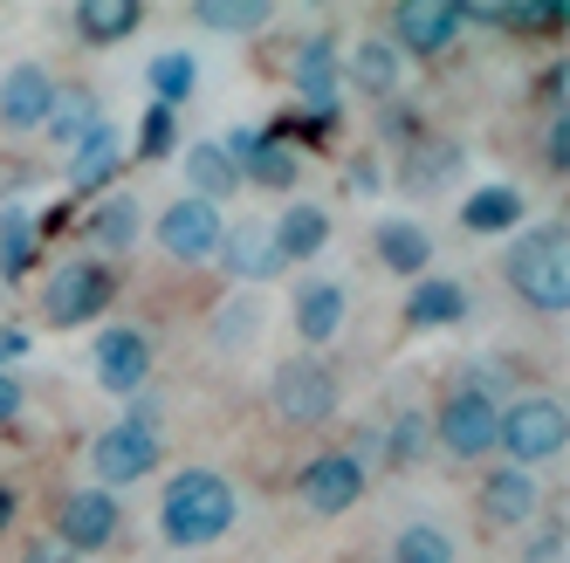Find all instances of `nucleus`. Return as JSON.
<instances>
[{"label":"nucleus","mask_w":570,"mask_h":563,"mask_svg":"<svg viewBox=\"0 0 570 563\" xmlns=\"http://www.w3.org/2000/svg\"><path fill=\"white\" fill-rule=\"evenodd\" d=\"M234 515H240L234 481L214 474V467H186V474H173L166 502H158V530H166V543H179V550H207V543H220L234 530Z\"/></svg>","instance_id":"f257e3e1"},{"label":"nucleus","mask_w":570,"mask_h":563,"mask_svg":"<svg viewBox=\"0 0 570 563\" xmlns=\"http://www.w3.org/2000/svg\"><path fill=\"white\" fill-rule=\"evenodd\" d=\"M509 289L529 303V309H543L557 316L570 303V255H563V227H537V234H522L515 248H509Z\"/></svg>","instance_id":"f03ea898"},{"label":"nucleus","mask_w":570,"mask_h":563,"mask_svg":"<svg viewBox=\"0 0 570 563\" xmlns=\"http://www.w3.org/2000/svg\"><path fill=\"white\" fill-rule=\"evenodd\" d=\"M117 296V275L97 261V255H76L49 275V289H42V316H49V330H83L104 316V303Z\"/></svg>","instance_id":"7ed1b4c3"},{"label":"nucleus","mask_w":570,"mask_h":563,"mask_svg":"<svg viewBox=\"0 0 570 563\" xmlns=\"http://www.w3.org/2000/svg\"><path fill=\"white\" fill-rule=\"evenodd\" d=\"M563 398L550 392H529L515 406H502V426H495V447H509V467H537V461H557L563 454Z\"/></svg>","instance_id":"20e7f679"},{"label":"nucleus","mask_w":570,"mask_h":563,"mask_svg":"<svg viewBox=\"0 0 570 563\" xmlns=\"http://www.w3.org/2000/svg\"><path fill=\"white\" fill-rule=\"evenodd\" d=\"M433 426V439L446 454H461V461H481L488 447H495V426H502V406L488 398L481 385H461V392H446L440 398V413L426 419Z\"/></svg>","instance_id":"39448f33"},{"label":"nucleus","mask_w":570,"mask_h":563,"mask_svg":"<svg viewBox=\"0 0 570 563\" xmlns=\"http://www.w3.org/2000/svg\"><path fill=\"white\" fill-rule=\"evenodd\" d=\"M268 406L289 419V426H323L337 413V378L323 357H289V365H275L268 378Z\"/></svg>","instance_id":"423d86ee"},{"label":"nucleus","mask_w":570,"mask_h":563,"mask_svg":"<svg viewBox=\"0 0 570 563\" xmlns=\"http://www.w3.org/2000/svg\"><path fill=\"white\" fill-rule=\"evenodd\" d=\"M158 439L166 433H151V426H131V419H117L90 439V467H97V488H131V481H145L158 467Z\"/></svg>","instance_id":"0eeeda50"},{"label":"nucleus","mask_w":570,"mask_h":563,"mask_svg":"<svg viewBox=\"0 0 570 563\" xmlns=\"http://www.w3.org/2000/svg\"><path fill=\"white\" fill-rule=\"evenodd\" d=\"M296 495H303V508H309V515H344V508H357V502H364V461H357V454H344V447L303 461Z\"/></svg>","instance_id":"6e6552de"},{"label":"nucleus","mask_w":570,"mask_h":563,"mask_svg":"<svg viewBox=\"0 0 570 563\" xmlns=\"http://www.w3.org/2000/svg\"><path fill=\"white\" fill-rule=\"evenodd\" d=\"M220 234H227L220 207H207V199H193V192L158 214V248H166L173 261H214L220 255Z\"/></svg>","instance_id":"1a4fd4ad"},{"label":"nucleus","mask_w":570,"mask_h":563,"mask_svg":"<svg viewBox=\"0 0 570 563\" xmlns=\"http://www.w3.org/2000/svg\"><path fill=\"white\" fill-rule=\"evenodd\" d=\"M461 0H405V8H392V49H413V56H446L461 34Z\"/></svg>","instance_id":"9d476101"},{"label":"nucleus","mask_w":570,"mask_h":563,"mask_svg":"<svg viewBox=\"0 0 570 563\" xmlns=\"http://www.w3.org/2000/svg\"><path fill=\"white\" fill-rule=\"evenodd\" d=\"M117 522H125V508H117V495L104 488H76L56 515V543L69 556H83V550H110L117 543Z\"/></svg>","instance_id":"9b49d317"},{"label":"nucleus","mask_w":570,"mask_h":563,"mask_svg":"<svg viewBox=\"0 0 570 563\" xmlns=\"http://www.w3.org/2000/svg\"><path fill=\"white\" fill-rule=\"evenodd\" d=\"M90 365H97V385L104 392H145V378H151V337L138 324H110L97 337Z\"/></svg>","instance_id":"f8f14e48"},{"label":"nucleus","mask_w":570,"mask_h":563,"mask_svg":"<svg viewBox=\"0 0 570 563\" xmlns=\"http://www.w3.org/2000/svg\"><path fill=\"white\" fill-rule=\"evenodd\" d=\"M289 83L303 90L309 110H337V83H344V62H337V34H303L296 56H289Z\"/></svg>","instance_id":"ddd939ff"},{"label":"nucleus","mask_w":570,"mask_h":563,"mask_svg":"<svg viewBox=\"0 0 570 563\" xmlns=\"http://www.w3.org/2000/svg\"><path fill=\"white\" fill-rule=\"evenodd\" d=\"M56 103V76L42 62H21L0 76V125L8 131H42V117Z\"/></svg>","instance_id":"4468645a"},{"label":"nucleus","mask_w":570,"mask_h":563,"mask_svg":"<svg viewBox=\"0 0 570 563\" xmlns=\"http://www.w3.org/2000/svg\"><path fill=\"white\" fill-rule=\"evenodd\" d=\"M543 508V495H537V474H522V467H495L481 481V515L495 522V530H522L529 515Z\"/></svg>","instance_id":"2eb2a0df"},{"label":"nucleus","mask_w":570,"mask_h":563,"mask_svg":"<svg viewBox=\"0 0 570 563\" xmlns=\"http://www.w3.org/2000/svg\"><path fill=\"white\" fill-rule=\"evenodd\" d=\"M220 268H227L234 282H275L289 261L275 255V234H268V227H227V234H220Z\"/></svg>","instance_id":"dca6fc26"},{"label":"nucleus","mask_w":570,"mask_h":563,"mask_svg":"<svg viewBox=\"0 0 570 563\" xmlns=\"http://www.w3.org/2000/svg\"><path fill=\"white\" fill-rule=\"evenodd\" d=\"M268 234H275V255L282 261H309V255H323V240H331V214H323L316 199H289Z\"/></svg>","instance_id":"f3484780"},{"label":"nucleus","mask_w":570,"mask_h":563,"mask_svg":"<svg viewBox=\"0 0 570 563\" xmlns=\"http://www.w3.org/2000/svg\"><path fill=\"white\" fill-rule=\"evenodd\" d=\"M117 166H125V145H117V131H110V125H97L83 145L69 151V186L83 192V199H97V192L117 179Z\"/></svg>","instance_id":"a211bd4d"},{"label":"nucleus","mask_w":570,"mask_h":563,"mask_svg":"<svg viewBox=\"0 0 570 563\" xmlns=\"http://www.w3.org/2000/svg\"><path fill=\"white\" fill-rule=\"evenodd\" d=\"M104 125V110H97V97L90 90H76V83H56V103H49V117H42V131H49V145H62V151H76L90 131Z\"/></svg>","instance_id":"6ab92c4d"},{"label":"nucleus","mask_w":570,"mask_h":563,"mask_svg":"<svg viewBox=\"0 0 570 563\" xmlns=\"http://www.w3.org/2000/svg\"><path fill=\"white\" fill-rule=\"evenodd\" d=\"M344 330V289L337 282H303L296 289V337L316 350V344H331Z\"/></svg>","instance_id":"aec40b11"},{"label":"nucleus","mask_w":570,"mask_h":563,"mask_svg":"<svg viewBox=\"0 0 570 563\" xmlns=\"http://www.w3.org/2000/svg\"><path fill=\"white\" fill-rule=\"evenodd\" d=\"M461 172V145H446V138H413L405 145V166H399V186L405 192H433Z\"/></svg>","instance_id":"412c9836"},{"label":"nucleus","mask_w":570,"mask_h":563,"mask_svg":"<svg viewBox=\"0 0 570 563\" xmlns=\"http://www.w3.org/2000/svg\"><path fill=\"white\" fill-rule=\"evenodd\" d=\"M461 316H468V289L446 282V275L420 282V289L405 296V324H413V330H446V324H461Z\"/></svg>","instance_id":"4be33fe9"},{"label":"nucleus","mask_w":570,"mask_h":563,"mask_svg":"<svg viewBox=\"0 0 570 563\" xmlns=\"http://www.w3.org/2000/svg\"><path fill=\"white\" fill-rule=\"evenodd\" d=\"M351 83L372 97V103H385V97H399V49L392 42H379V34H364V42L351 49Z\"/></svg>","instance_id":"5701e85b"},{"label":"nucleus","mask_w":570,"mask_h":563,"mask_svg":"<svg viewBox=\"0 0 570 563\" xmlns=\"http://www.w3.org/2000/svg\"><path fill=\"white\" fill-rule=\"evenodd\" d=\"M379 261L392 275H426L433 268V234L420 220H385L379 227Z\"/></svg>","instance_id":"b1692460"},{"label":"nucleus","mask_w":570,"mask_h":563,"mask_svg":"<svg viewBox=\"0 0 570 563\" xmlns=\"http://www.w3.org/2000/svg\"><path fill=\"white\" fill-rule=\"evenodd\" d=\"M186 186H193V199H207V207H220V199L240 186V166H234V158L207 138V145H193L186 151Z\"/></svg>","instance_id":"393cba45"},{"label":"nucleus","mask_w":570,"mask_h":563,"mask_svg":"<svg viewBox=\"0 0 570 563\" xmlns=\"http://www.w3.org/2000/svg\"><path fill=\"white\" fill-rule=\"evenodd\" d=\"M461 227L468 234H509V227H522V192L515 186H481V192H468Z\"/></svg>","instance_id":"a878e982"},{"label":"nucleus","mask_w":570,"mask_h":563,"mask_svg":"<svg viewBox=\"0 0 570 563\" xmlns=\"http://www.w3.org/2000/svg\"><path fill=\"white\" fill-rule=\"evenodd\" d=\"M138 227H145V214H138V199H131V192L97 199V214H90V240H104V255L138 248Z\"/></svg>","instance_id":"bb28decb"},{"label":"nucleus","mask_w":570,"mask_h":563,"mask_svg":"<svg viewBox=\"0 0 570 563\" xmlns=\"http://www.w3.org/2000/svg\"><path fill=\"white\" fill-rule=\"evenodd\" d=\"M138 21H145L138 0H83V8H76L83 42H125V34H138Z\"/></svg>","instance_id":"cd10ccee"},{"label":"nucleus","mask_w":570,"mask_h":563,"mask_svg":"<svg viewBox=\"0 0 570 563\" xmlns=\"http://www.w3.org/2000/svg\"><path fill=\"white\" fill-rule=\"evenodd\" d=\"M296 172H303V158L282 145V138H255L248 166H240V179H255V186H268V192H289V186H296Z\"/></svg>","instance_id":"c85d7f7f"},{"label":"nucleus","mask_w":570,"mask_h":563,"mask_svg":"<svg viewBox=\"0 0 570 563\" xmlns=\"http://www.w3.org/2000/svg\"><path fill=\"white\" fill-rule=\"evenodd\" d=\"M35 240H42L35 214H21V207H8V214H0V275H8V282H21V275H28V261H35Z\"/></svg>","instance_id":"c756f323"},{"label":"nucleus","mask_w":570,"mask_h":563,"mask_svg":"<svg viewBox=\"0 0 570 563\" xmlns=\"http://www.w3.org/2000/svg\"><path fill=\"white\" fill-rule=\"evenodd\" d=\"M145 76H151V103H166V110H173V103H186V97H193L199 62H193L186 49H166V56H151V69H145Z\"/></svg>","instance_id":"7c9ffc66"},{"label":"nucleus","mask_w":570,"mask_h":563,"mask_svg":"<svg viewBox=\"0 0 570 563\" xmlns=\"http://www.w3.org/2000/svg\"><path fill=\"white\" fill-rule=\"evenodd\" d=\"M426 439H433V426H426V413H399L385 433H379V454L392 461V467H413L420 454H426Z\"/></svg>","instance_id":"2f4dec72"},{"label":"nucleus","mask_w":570,"mask_h":563,"mask_svg":"<svg viewBox=\"0 0 570 563\" xmlns=\"http://www.w3.org/2000/svg\"><path fill=\"white\" fill-rule=\"evenodd\" d=\"M193 21L199 28H220V34H248V28L268 21V0H199Z\"/></svg>","instance_id":"473e14b6"},{"label":"nucleus","mask_w":570,"mask_h":563,"mask_svg":"<svg viewBox=\"0 0 570 563\" xmlns=\"http://www.w3.org/2000/svg\"><path fill=\"white\" fill-rule=\"evenodd\" d=\"M468 21H495V28H515V34H537V28H563L570 8L550 0V8H461Z\"/></svg>","instance_id":"72a5a7b5"},{"label":"nucleus","mask_w":570,"mask_h":563,"mask_svg":"<svg viewBox=\"0 0 570 563\" xmlns=\"http://www.w3.org/2000/svg\"><path fill=\"white\" fill-rule=\"evenodd\" d=\"M392 563H454V536L433 530V522H413V530H399Z\"/></svg>","instance_id":"f704fd0d"},{"label":"nucleus","mask_w":570,"mask_h":563,"mask_svg":"<svg viewBox=\"0 0 570 563\" xmlns=\"http://www.w3.org/2000/svg\"><path fill=\"white\" fill-rule=\"evenodd\" d=\"M173 145H179L173 110H166V103H151V110H145V125H138V158H173Z\"/></svg>","instance_id":"c9c22d12"},{"label":"nucleus","mask_w":570,"mask_h":563,"mask_svg":"<svg viewBox=\"0 0 570 563\" xmlns=\"http://www.w3.org/2000/svg\"><path fill=\"white\" fill-rule=\"evenodd\" d=\"M543 158H550V172L570 166V117H550V131H543Z\"/></svg>","instance_id":"e433bc0d"},{"label":"nucleus","mask_w":570,"mask_h":563,"mask_svg":"<svg viewBox=\"0 0 570 563\" xmlns=\"http://www.w3.org/2000/svg\"><path fill=\"white\" fill-rule=\"evenodd\" d=\"M379 179H385V172H379V158H372V151H357V158H351V192H379Z\"/></svg>","instance_id":"4c0bfd02"},{"label":"nucleus","mask_w":570,"mask_h":563,"mask_svg":"<svg viewBox=\"0 0 570 563\" xmlns=\"http://www.w3.org/2000/svg\"><path fill=\"white\" fill-rule=\"evenodd\" d=\"M21 563H76V556H69V550H62L56 536H35V543L21 550Z\"/></svg>","instance_id":"58836bf2"},{"label":"nucleus","mask_w":570,"mask_h":563,"mask_svg":"<svg viewBox=\"0 0 570 563\" xmlns=\"http://www.w3.org/2000/svg\"><path fill=\"white\" fill-rule=\"evenodd\" d=\"M21 413V385H14V372H0V426H8Z\"/></svg>","instance_id":"ea45409f"},{"label":"nucleus","mask_w":570,"mask_h":563,"mask_svg":"<svg viewBox=\"0 0 570 563\" xmlns=\"http://www.w3.org/2000/svg\"><path fill=\"white\" fill-rule=\"evenodd\" d=\"M14 357H28V330H0V372H8Z\"/></svg>","instance_id":"a19ab883"},{"label":"nucleus","mask_w":570,"mask_h":563,"mask_svg":"<svg viewBox=\"0 0 570 563\" xmlns=\"http://www.w3.org/2000/svg\"><path fill=\"white\" fill-rule=\"evenodd\" d=\"M557 550H563V530H550V536L529 543V563H557Z\"/></svg>","instance_id":"79ce46f5"},{"label":"nucleus","mask_w":570,"mask_h":563,"mask_svg":"<svg viewBox=\"0 0 570 563\" xmlns=\"http://www.w3.org/2000/svg\"><path fill=\"white\" fill-rule=\"evenodd\" d=\"M248 330H255V316H248V309H227V324H220V337H227V344H240V337H248Z\"/></svg>","instance_id":"37998d69"},{"label":"nucleus","mask_w":570,"mask_h":563,"mask_svg":"<svg viewBox=\"0 0 570 563\" xmlns=\"http://www.w3.org/2000/svg\"><path fill=\"white\" fill-rule=\"evenodd\" d=\"M563 76H570L563 62H550V69H543V97H550V103H563Z\"/></svg>","instance_id":"c03bdc74"},{"label":"nucleus","mask_w":570,"mask_h":563,"mask_svg":"<svg viewBox=\"0 0 570 563\" xmlns=\"http://www.w3.org/2000/svg\"><path fill=\"white\" fill-rule=\"evenodd\" d=\"M14 508H21V502H14V488H0V536L14 530Z\"/></svg>","instance_id":"a18cd8bd"}]
</instances>
